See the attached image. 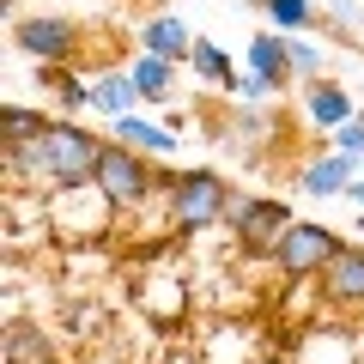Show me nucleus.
Segmentation results:
<instances>
[{
	"label": "nucleus",
	"mask_w": 364,
	"mask_h": 364,
	"mask_svg": "<svg viewBox=\"0 0 364 364\" xmlns=\"http://www.w3.org/2000/svg\"><path fill=\"white\" fill-rule=\"evenodd\" d=\"M109 140H122V146H134V152H146L152 164H170V158L182 152V140L164 128V122H152V116H122V122H109Z\"/></svg>",
	"instance_id": "f8f14e48"
},
{
	"label": "nucleus",
	"mask_w": 364,
	"mask_h": 364,
	"mask_svg": "<svg viewBox=\"0 0 364 364\" xmlns=\"http://www.w3.org/2000/svg\"><path fill=\"white\" fill-rule=\"evenodd\" d=\"M322 18H328V31H334V37H346V31H358L364 6H358V0H322Z\"/></svg>",
	"instance_id": "a878e982"
},
{
	"label": "nucleus",
	"mask_w": 364,
	"mask_h": 364,
	"mask_svg": "<svg viewBox=\"0 0 364 364\" xmlns=\"http://www.w3.org/2000/svg\"><path fill=\"white\" fill-rule=\"evenodd\" d=\"M231 104H279V85L243 67V73H237V85H231Z\"/></svg>",
	"instance_id": "393cba45"
},
{
	"label": "nucleus",
	"mask_w": 364,
	"mask_h": 364,
	"mask_svg": "<svg viewBox=\"0 0 364 364\" xmlns=\"http://www.w3.org/2000/svg\"><path fill=\"white\" fill-rule=\"evenodd\" d=\"M225 225H231L243 255H273L279 237H286V225H291V200L286 195H231Z\"/></svg>",
	"instance_id": "39448f33"
},
{
	"label": "nucleus",
	"mask_w": 364,
	"mask_h": 364,
	"mask_svg": "<svg viewBox=\"0 0 364 364\" xmlns=\"http://www.w3.org/2000/svg\"><path fill=\"white\" fill-rule=\"evenodd\" d=\"M97 152H104V134H91L79 116H49L37 140H0V176H6V188L55 195V188L91 182Z\"/></svg>",
	"instance_id": "f257e3e1"
},
{
	"label": "nucleus",
	"mask_w": 364,
	"mask_h": 364,
	"mask_svg": "<svg viewBox=\"0 0 364 364\" xmlns=\"http://www.w3.org/2000/svg\"><path fill=\"white\" fill-rule=\"evenodd\" d=\"M358 31H364V18H358Z\"/></svg>",
	"instance_id": "473e14b6"
},
{
	"label": "nucleus",
	"mask_w": 364,
	"mask_h": 364,
	"mask_svg": "<svg viewBox=\"0 0 364 364\" xmlns=\"http://www.w3.org/2000/svg\"><path fill=\"white\" fill-rule=\"evenodd\" d=\"M328 146H334V152H346V158H364V116L340 122V128L328 134Z\"/></svg>",
	"instance_id": "bb28decb"
},
{
	"label": "nucleus",
	"mask_w": 364,
	"mask_h": 364,
	"mask_svg": "<svg viewBox=\"0 0 364 364\" xmlns=\"http://www.w3.org/2000/svg\"><path fill=\"white\" fill-rule=\"evenodd\" d=\"M249 73L273 79L279 91L298 85V73H291V43H286V31H255V37H249Z\"/></svg>",
	"instance_id": "dca6fc26"
},
{
	"label": "nucleus",
	"mask_w": 364,
	"mask_h": 364,
	"mask_svg": "<svg viewBox=\"0 0 364 364\" xmlns=\"http://www.w3.org/2000/svg\"><path fill=\"white\" fill-rule=\"evenodd\" d=\"M73 364H122V352H109V346H97V352H85V358H73Z\"/></svg>",
	"instance_id": "cd10ccee"
},
{
	"label": "nucleus",
	"mask_w": 364,
	"mask_h": 364,
	"mask_svg": "<svg viewBox=\"0 0 364 364\" xmlns=\"http://www.w3.org/2000/svg\"><path fill=\"white\" fill-rule=\"evenodd\" d=\"M231 195H237V188L219 176V170H207V164L170 170V176H164V231L200 237V231H213V225H225Z\"/></svg>",
	"instance_id": "f03ea898"
},
{
	"label": "nucleus",
	"mask_w": 364,
	"mask_h": 364,
	"mask_svg": "<svg viewBox=\"0 0 364 364\" xmlns=\"http://www.w3.org/2000/svg\"><path fill=\"white\" fill-rule=\"evenodd\" d=\"M122 213L109 207V195L97 182H73V188H55L49 195V231L61 243H97L104 231H116Z\"/></svg>",
	"instance_id": "20e7f679"
},
{
	"label": "nucleus",
	"mask_w": 364,
	"mask_h": 364,
	"mask_svg": "<svg viewBox=\"0 0 364 364\" xmlns=\"http://www.w3.org/2000/svg\"><path fill=\"white\" fill-rule=\"evenodd\" d=\"M140 104H146V97H140V85H134L128 67H104V73H91V109H97V116L122 122V116H134Z\"/></svg>",
	"instance_id": "4468645a"
},
{
	"label": "nucleus",
	"mask_w": 364,
	"mask_h": 364,
	"mask_svg": "<svg viewBox=\"0 0 364 364\" xmlns=\"http://www.w3.org/2000/svg\"><path fill=\"white\" fill-rule=\"evenodd\" d=\"M358 164H364V158H346V152H334V146H328V152H310L298 164V188H304V195H316V200H334V195H346V188H352Z\"/></svg>",
	"instance_id": "9b49d317"
},
{
	"label": "nucleus",
	"mask_w": 364,
	"mask_h": 364,
	"mask_svg": "<svg viewBox=\"0 0 364 364\" xmlns=\"http://www.w3.org/2000/svg\"><path fill=\"white\" fill-rule=\"evenodd\" d=\"M316 286H322V316H364V243H340Z\"/></svg>",
	"instance_id": "1a4fd4ad"
},
{
	"label": "nucleus",
	"mask_w": 364,
	"mask_h": 364,
	"mask_svg": "<svg viewBox=\"0 0 364 364\" xmlns=\"http://www.w3.org/2000/svg\"><path fill=\"white\" fill-rule=\"evenodd\" d=\"M188 73H195V79H207V85H225V91L237 85V67H231V55H225L219 43H207V37H195V55H188Z\"/></svg>",
	"instance_id": "412c9836"
},
{
	"label": "nucleus",
	"mask_w": 364,
	"mask_h": 364,
	"mask_svg": "<svg viewBox=\"0 0 364 364\" xmlns=\"http://www.w3.org/2000/svg\"><path fill=\"white\" fill-rule=\"evenodd\" d=\"M13 43L18 55H31L37 67H73L79 49H85V25L67 13H25L13 25Z\"/></svg>",
	"instance_id": "423d86ee"
},
{
	"label": "nucleus",
	"mask_w": 364,
	"mask_h": 364,
	"mask_svg": "<svg viewBox=\"0 0 364 364\" xmlns=\"http://www.w3.org/2000/svg\"><path fill=\"white\" fill-rule=\"evenodd\" d=\"M346 243V237L334 231V225H316V219H291L286 237H279V249H273V273L279 279H322V267L334 261V249Z\"/></svg>",
	"instance_id": "0eeeda50"
},
{
	"label": "nucleus",
	"mask_w": 364,
	"mask_h": 364,
	"mask_svg": "<svg viewBox=\"0 0 364 364\" xmlns=\"http://www.w3.org/2000/svg\"><path fill=\"white\" fill-rule=\"evenodd\" d=\"M249 358H255V340H249L243 322L207 328V364H249Z\"/></svg>",
	"instance_id": "aec40b11"
},
{
	"label": "nucleus",
	"mask_w": 364,
	"mask_h": 364,
	"mask_svg": "<svg viewBox=\"0 0 364 364\" xmlns=\"http://www.w3.org/2000/svg\"><path fill=\"white\" fill-rule=\"evenodd\" d=\"M0 358H6V364H49V358H61V352H55V334L43 322H6V334H0Z\"/></svg>",
	"instance_id": "f3484780"
},
{
	"label": "nucleus",
	"mask_w": 364,
	"mask_h": 364,
	"mask_svg": "<svg viewBox=\"0 0 364 364\" xmlns=\"http://www.w3.org/2000/svg\"><path fill=\"white\" fill-rule=\"evenodd\" d=\"M358 358H364V334L352 322L316 316V322H304L298 340H291V364H358Z\"/></svg>",
	"instance_id": "6e6552de"
},
{
	"label": "nucleus",
	"mask_w": 364,
	"mask_h": 364,
	"mask_svg": "<svg viewBox=\"0 0 364 364\" xmlns=\"http://www.w3.org/2000/svg\"><path fill=\"white\" fill-rule=\"evenodd\" d=\"M304 116H310V128L334 134L340 122H352L358 109H352V91L340 85V79H310V85H304Z\"/></svg>",
	"instance_id": "2eb2a0df"
},
{
	"label": "nucleus",
	"mask_w": 364,
	"mask_h": 364,
	"mask_svg": "<svg viewBox=\"0 0 364 364\" xmlns=\"http://www.w3.org/2000/svg\"><path fill=\"white\" fill-rule=\"evenodd\" d=\"M91 182L109 195V207L122 213V219H134L140 207H152L158 195H164V176L152 170V158L134 152V146L122 140H104V152H97V170H91Z\"/></svg>",
	"instance_id": "7ed1b4c3"
},
{
	"label": "nucleus",
	"mask_w": 364,
	"mask_h": 364,
	"mask_svg": "<svg viewBox=\"0 0 364 364\" xmlns=\"http://www.w3.org/2000/svg\"><path fill=\"white\" fill-rule=\"evenodd\" d=\"M128 73H134V85H140V97H146V104H170V97H176V61H164V55L134 49Z\"/></svg>",
	"instance_id": "6ab92c4d"
},
{
	"label": "nucleus",
	"mask_w": 364,
	"mask_h": 364,
	"mask_svg": "<svg viewBox=\"0 0 364 364\" xmlns=\"http://www.w3.org/2000/svg\"><path fill=\"white\" fill-rule=\"evenodd\" d=\"M291 43V73H298V85H310V79H328V49L304 31V37H286Z\"/></svg>",
	"instance_id": "5701e85b"
},
{
	"label": "nucleus",
	"mask_w": 364,
	"mask_h": 364,
	"mask_svg": "<svg viewBox=\"0 0 364 364\" xmlns=\"http://www.w3.org/2000/svg\"><path fill=\"white\" fill-rule=\"evenodd\" d=\"M352 231H364V213H358V225H352Z\"/></svg>",
	"instance_id": "c756f323"
},
{
	"label": "nucleus",
	"mask_w": 364,
	"mask_h": 364,
	"mask_svg": "<svg viewBox=\"0 0 364 364\" xmlns=\"http://www.w3.org/2000/svg\"><path fill=\"white\" fill-rule=\"evenodd\" d=\"M346 200H352V207L364 213V176H352V188H346Z\"/></svg>",
	"instance_id": "c85d7f7f"
},
{
	"label": "nucleus",
	"mask_w": 364,
	"mask_h": 364,
	"mask_svg": "<svg viewBox=\"0 0 364 364\" xmlns=\"http://www.w3.org/2000/svg\"><path fill=\"white\" fill-rule=\"evenodd\" d=\"M134 43H140L146 55H164V61H176V67L188 61V55H195V31L182 25L176 13H152L140 31H134Z\"/></svg>",
	"instance_id": "ddd939ff"
},
{
	"label": "nucleus",
	"mask_w": 364,
	"mask_h": 364,
	"mask_svg": "<svg viewBox=\"0 0 364 364\" xmlns=\"http://www.w3.org/2000/svg\"><path fill=\"white\" fill-rule=\"evenodd\" d=\"M140 310L152 316V322H176V316L188 310V279H182V273H146L140 279Z\"/></svg>",
	"instance_id": "a211bd4d"
},
{
	"label": "nucleus",
	"mask_w": 364,
	"mask_h": 364,
	"mask_svg": "<svg viewBox=\"0 0 364 364\" xmlns=\"http://www.w3.org/2000/svg\"><path fill=\"white\" fill-rule=\"evenodd\" d=\"M358 364H364V358H358Z\"/></svg>",
	"instance_id": "72a5a7b5"
},
{
	"label": "nucleus",
	"mask_w": 364,
	"mask_h": 364,
	"mask_svg": "<svg viewBox=\"0 0 364 364\" xmlns=\"http://www.w3.org/2000/svg\"><path fill=\"white\" fill-rule=\"evenodd\" d=\"M43 128H49V109L37 104H6V116H0V140H37Z\"/></svg>",
	"instance_id": "b1692460"
},
{
	"label": "nucleus",
	"mask_w": 364,
	"mask_h": 364,
	"mask_svg": "<svg viewBox=\"0 0 364 364\" xmlns=\"http://www.w3.org/2000/svg\"><path fill=\"white\" fill-rule=\"evenodd\" d=\"M261 13L273 18V31H286V37H304V31L322 18L316 0H261Z\"/></svg>",
	"instance_id": "4be33fe9"
},
{
	"label": "nucleus",
	"mask_w": 364,
	"mask_h": 364,
	"mask_svg": "<svg viewBox=\"0 0 364 364\" xmlns=\"http://www.w3.org/2000/svg\"><path fill=\"white\" fill-rule=\"evenodd\" d=\"M243 6H261V0H243Z\"/></svg>",
	"instance_id": "7c9ffc66"
},
{
	"label": "nucleus",
	"mask_w": 364,
	"mask_h": 364,
	"mask_svg": "<svg viewBox=\"0 0 364 364\" xmlns=\"http://www.w3.org/2000/svg\"><path fill=\"white\" fill-rule=\"evenodd\" d=\"M225 146H231L243 164H255V158H267V146H279V116H273V104H237L231 116H225Z\"/></svg>",
	"instance_id": "9d476101"
},
{
	"label": "nucleus",
	"mask_w": 364,
	"mask_h": 364,
	"mask_svg": "<svg viewBox=\"0 0 364 364\" xmlns=\"http://www.w3.org/2000/svg\"><path fill=\"white\" fill-rule=\"evenodd\" d=\"M49 364H67V358H49Z\"/></svg>",
	"instance_id": "2f4dec72"
}]
</instances>
